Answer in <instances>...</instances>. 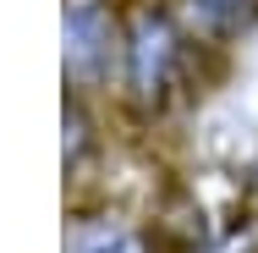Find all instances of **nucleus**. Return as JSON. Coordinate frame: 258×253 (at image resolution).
Here are the masks:
<instances>
[{
  "instance_id": "nucleus-1",
  "label": "nucleus",
  "mask_w": 258,
  "mask_h": 253,
  "mask_svg": "<svg viewBox=\"0 0 258 253\" xmlns=\"http://www.w3.org/2000/svg\"><path fill=\"white\" fill-rule=\"evenodd\" d=\"M187 72V33L170 11L143 6L126 22V88L143 105H165Z\"/></svg>"
},
{
  "instance_id": "nucleus-2",
  "label": "nucleus",
  "mask_w": 258,
  "mask_h": 253,
  "mask_svg": "<svg viewBox=\"0 0 258 253\" xmlns=\"http://www.w3.org/2000/svg\"><path fill=\"white\" fill-rule=\"evenodd\" d=\"M115 66H126V33L104 0H77L66 11V77L77 88L104 83Z\"/></svg>"
},
{
  "instance_id": "nucleus-3",
  "label": "nucleus",
  "mask_w": 258,
  "mask_h": 253,
  "mask_svg": "<svg viewBox=\"0 0 258 253\" xmlns=\"http://www.w3.org/2000/svg\"><path fill=\"white\" fill-rule=\"evenodd\" d=\"M66 253H149V248H143V237H138L132 226H121V220H83V226L72 231Z\"/></svg>"
},
{
  "instance_id": "nucleus-4",
  "label": "nucleus",
  "mask_w": 258,
  "mask_h": 253,
  "mask_svg": "<svg viewBox=\"0 0 258 253\" xmlns=\"http://www.w3.org/2000/svg\"><path fill=\"white\" fill-rule=\"evenodd\" d=\"M187 6H192L198 28L214 39H236L258 22V0H187Z\"/></svg>"
},
{
  "instance_id": "nucleus-5",
  "label": "nucleus",
  "mask_w": 258,
  "mask_h": 253,
  "mask_svg": "<svg viewBox=\"0 0 258 253\" xmlns=\"http://www.w3.org/2000/svg\"><path fill=\"white\" fill-rule=\"evenodd\" d=\"M253 182H258V171H253Z\"/></svg>"
}]
</instances>
